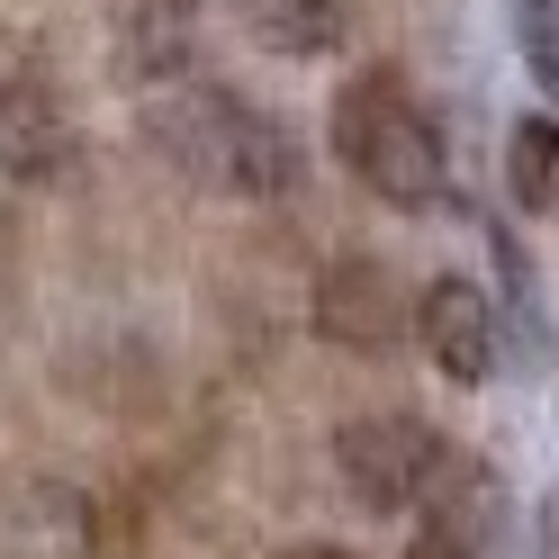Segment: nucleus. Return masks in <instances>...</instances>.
<instances>
[{"instance_id":"obj_6","label":"nucleus","mask_w":559,"mask_h":559,"mask_svg":"<svg viewBox=\"0 0 559 559\" xmlns=\"http://www.w3.org/2000/svg\"><path fill=\"white\" fill-rule=\"evenodd\" d=\"M415 343H425L433 370L461 379V389L497 379V307H487V289L461 280V271L425 280V298H415Z\"/></svg>"},{"instance_id":"obj_4","label":"nucleus","mask_w":559,"mask_h":559,"mask_svg":"<svg viewBox=\"0 0 559 559\" xmlns=\"http://www.w3.org/2000/svg\"><path fill=\"white\" fill-rule=\"evenodd\" d=\"M73 154H82V127L63 109V91L46 73H0V181L46 190L73 171Z\"/></svg>"},{"instance_id":"obj_2","label":"nucleus","mask_w":559,"mask_h":559,"mask_svg":"<svg viewBox=\"0 0 559 559\" xmlns=\"http://www.w3.org/2000/svg\"><path fill=\"white\" fill-rule=\"evenodd\" d=\"M334 163L379 199V207H433L451 190V163H442V127L433 109L415 99L389 63H370L334 91Z\"/></svg>"},{"instance_id":"obj_7","label":"nucleus","mask_w":559,"mask_h":559,"mask_svg":"<svg viewBox=\"0 0 559 559\" xmlns=\"http://www.w3.org/2000/svg\"><path fill=\"white\" fill-rule=\"evenodd\" d=\"M190 55H199V0H127V19H118V73H127L135 99L190 82Z\"/></svg>"},{"instance_id":"obj_11","label":"nucleus","mask_w":559,"mask_h":559,"mask_svg":"<svg viewBox=\"0 0 559 559\" xmlns=\"http://www.w3.org/2000/svg\"><path fill=\"white\" fill-rule=\"evenodd\" d=\"M406 559H478V550H469V533L451 514H425V523H415V542H406Z\"/></svg>"},{"instance_id":"obj_1","label":"nucleus","mask_w":559,"mask_h":559,"mask_svg":"<svg viewBox=\"0 0 559 559\" xmlns=\"http://www.w3.org/2000/svg\"><path fill=\"white\" fill-rule=\"evenodd\" d=\"M145 127L154 145L190 171V181L226 190V199H280L298 181V145L289 127L253 99H235L226 82H171V91H145Z\"/></svg>"},{"instance_id":"obj_8","label":"nucleus","mask_w":559,"mask_h":559,"mask_svg":"<svg viewBox=\"0 0 559 559\" xmlns=\"http://www.w3.org/2000/svg\"><path fill=\"white\" fill-rule=\"evenodd\" d=\"M506 190H514V207L523 217H542V226H559V118H514V135H506Z\"/></svg>"},{"instance_id":"obj_10","label":"nucleus","mask_w":559,"mask_h":559,"mask_svg":"<svg viewBox=\"0 0 559 559\" xmlns=\"http://www.w3.org/2000/svg\"><path fill=\"white\" fill-rule=\"evenodd\" d=\"M514 46L533 63V82L559 91V0H514Z\"/></svg>"},{"instance_id":"obj_3","label":"nucleus","mask_w":559,"mask_h":559,"mask_svg":"<svg viewBox=\"0 0 559 559\" xmlns=\"http://www.w3.org/2000/svg\"><path fill=\"white\" fill-rule=\"evenodd\" d=\"M334 469L370 514H415L451 478V442L425 415H353V425L334 433Z\"/></svg>"},{"instance_id":"obj_13","label":"nucleus","mask_w":559,"mask_h":559,"mask_svg":"<svg viewBox=\"0 0 559 559\" xmlns=\"http://www.w3.org/2000/svg\"><path fill=\"white\" fill-rule=\"evenodd\" d=\"M271 559H353V550H334V542H289V550H271Z\"/></svg>"},{"instance_id":"obj_9","label":"nucleus","mask_w":559,"mask_h":559,"mask_svg":"<svg viewBox=\"0 0 559 559\" xmlns=\"http://www.w3.org/2000/svg\"><path fill=\"white\" fill-rule=\"evenodd\" d=\"M235 19H243V37L271 46V55H334L343 37V19H334V0H235Z\"/></svg>"},{"instance_id":"obj_5","label":"nucleus","mask_w":559,"mask_h":559,"mask_svg":"<svg viewBox=\"0 0 559 559\" xmlns=\"http://www.w3.org/2000/svg\"><path fill=\"white\" fill-rule=\"evenodd\" d=\"M317 334L343 343V353H397V334H406V307H397V271L389 262H370V253H343L325 262L317 280Z\"/></svg>"},{"instance_id":"obj_12","label":"nucleus","mask_w":559,"mask_h":559,"mask_svg":"<svg viewBox=\"0 0 559 559\" xmlns=\"http://www.w3.org/2000/svg\"><path fill=\"white\" fill-rule=\"evenodd\" d=\"M533 559H559V478H550V497H542V523H533Z\"/></svg>"}]
</instances>
